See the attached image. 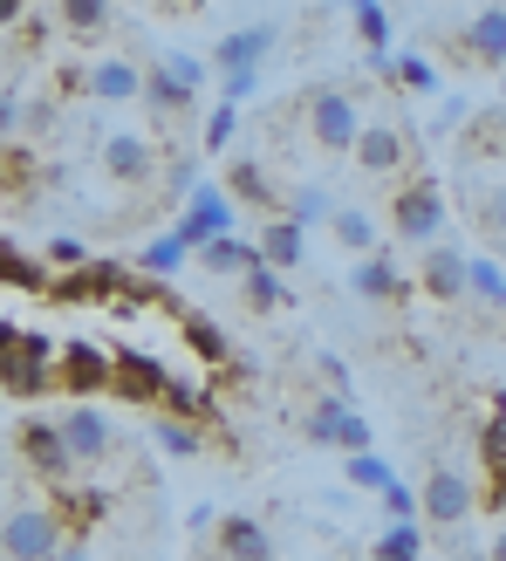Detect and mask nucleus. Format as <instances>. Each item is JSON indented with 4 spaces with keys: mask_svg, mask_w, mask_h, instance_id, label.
Instances as JSON below:
<instances>
[{
    "mask_svg": "<svg viewBox=\"0 0 506 561\" xmlns=\"http://www.w3.org/2000/svg\"><path fill=\"white\" fill-rule=\"evenodd\" d=\"M288 219H335V199H329V185H295V199H288Z\"/></svg>",
    "mask_w": 506,
    "mask_h": 561,
    "instance_id": "obj_28",
    "label": "nucleus"
},
{
    "mask_svg": "<svg viewBox=\"0 0 506 561\" xmlns=\"http://www.w3.org/2000/svg\"><path fill=\"white\" fill-rule=\"evenodd\" d=\"M158 445H164L172 459H192V453H199V432L179 425V417H164V425H158Z\"/></svg>",
    "mask_w": 506,
    "mask_h": 561,
    "instance_id": "obj_33",
    "label": "nucleus"
},
{
    "mask_svg": "<svg viewBox=\"0 0 506 561\" xmlns=\"http://www.w3.org/2000/svg\"><path fill=\"white\" fill-rule=\"evenodd\" d=\"M329 233L343 240V254H377V227H370V213H356V206H335Z\"/></svg>",
    "mask_w": 506,
    "mask_h": 561,
    "instance_id": "obj_21",
    "label": "nucleus"
},
{
    "mask_svg": "<svg viewBox=\"0 0 506 561\" xmlns=\"http://www.w3.org/2000/svg\"><path fill=\"white\" fill-rule=\"evenodd\" d=\"M62 21L76 35H96V27H110V0H62Z\"/></svg>",
    "mask_w": 506,
    "mask_h": 561,
    "instance_id": "obj_31",
    "label": "nucleus"
},
{
    "mask_svg": "<svg viewBox=\"0 0 506 561\" xmlns=\"http://www.w3.org/2000/svg\"><path fill=\"white\" fill-rule=\"evenodd\" d=\"M356 35L370 42V55H377V62H390V55H383V48H390V14L377 8V0H370V8H356Z\"/></svg>",
    "mask_w": 506,
    "mask_h": 561,
    "instance_id": "obj_30",
    "label": "nucleus"
},
{
    "mask_svg": "<svg viewBox=\"0 0 506 561\" xmlns=\"http://www.w3.org/2000/svg\"><path fill=\"white\" fill-rule=\"evenodd\" d=\"M219 90H227V103H246L253 90H261V69H227V76H219Z\"/></svg>",
    "mask_w": 506,
    "mask_h": 561,
    "instance_id": "obj_34",
    "label": "nucleus"
},
{
    "mask_svg": "<svg viewBox=\"0 0 506 561\" xmlns=\"http://www.w3.org/2000/svg\"><path fill=\"white\" fill-rule=\"evenodd\" d=\"M335 445H343V453H370V425L349 411V425H343V438H335Z\"/></svg>",
    "mask_w": 506,
    "mask_h": 561,
    "instance_id": "obj_36",
    "label": "nucleus"
},
{
    "mask_svg": "<svg viewBox=\"0 0 506 561\" xmlns=\"http://www.w3.org/2000/svg\"><path fill=\"white\" fill-rule=\"evenodd\" d=\"M383 507H390V514H398V520H411V514H417V500H411L404 486H383Z\"/></svg>",
    "mask_w": 506,
    "mask_h": 561,
    "instance_id": "obj_38",
    "label": "nucleus"
},
{
    "mask_svg": "<svg viewBox=\"0 0 506 561\" xmlns=\"http://www.w3.org/2000/svg\"><path fill=\"white\" fill-rule=\"evenodd\" d=\"M274 42H280V27L274 21H253V27H240V35H227L212 48V69L227 76V69H261V55H274Z\"/></svg>",
    "mask_w": 506,
    "mask_h": 561,
    "instance_id": "obj_9",
    "label": "nucleus"
},
{
    "mask_svg": "<svg viewBox=\"0 0 506 561\" xmlns=\"http://www.w3.org/2000/svg\"><path fill=\"white\" fill-rule=\"evenodd\" d=\"M90 96H103V103L145 96V69H137V62H96V69H90Z\"/></svg>",
    "mask_w": 506,
    "mask_h": 561,
    "instance_id": "obj_13",
    "label": "nucleus"
},
{
    "mask_svg": "<svg viewBox=\"0 0 506 561\" xmlns=\"http://www.w3.org/2000/svg\"><path fill=\"white\" fill-rule=\"evenodd\" d=\"M349 295H363V301H398V295H404V280H398V267H390V261L363 254L356 274H349Z\"/></svg>",
    "mask_w": 506,
    "mask_h": 561,
    "instance_id": "obj_14",
    "label": "nucleus"
},
{
    "mask_svg": "<svg viewBox=\"0 0 506 561\" xmlns=\"http://www.w3.org/2000/svg\"><path fill=\"white\" fill-rule=\"evenodd\" d=\"M383 69H390V82H404V90H417V96H432V90H438V69L425 62V55H390Z\"/></svg>",
    "mask_w": 506,
    "mask_h": 561,
    "instance_id": "obj_25",
    "label": "nucleus"
},
{
    "mask_svg": "<svg viewBox=\"0 0 506 561\" xmlns=\"http://www.w3.org/2000/svg\"><path fill=\"white\" fill-rule=\"evenodd\" d=\"M110 383H117L124 398H158V390H164V370H158L151 356H117V363H110Z\"/></svg>",
    "mask_w": 506,
    "mask_h": 561,
    "instance_id": "obj_16",
    "label": "nucleus"
},
{
    "mask_svg": "<svg viewBox=\"0 0 506 561\" xmlns=\"http://www.w3.org/2000/svg\"><path fill=\"white\" fill-rule=\"evenodd\" d=\"M103 172L117 179V185H145L151 179V145L137 130H110L103 137Z\"/></svg>",
    "mask_w": 506,
    "mask_h": 561,
    "instance_id": "obj_10",
    "label": "nucleus"
},
{
    "mask_svg": "<svg viewBox=\"0 0 506 561\" xmlns=\"http://www.w3.org/2000/svg\"><path fill=\"white\" fill-rule=\"evenodd\" d=\"M185 261H192V247H185L179 233H164V240H151L145 254H137V267H145V274H172V267H185Z\"/></svg>",
    "mask_w": 506,
    "mask_h": 561,
    "instance_id": "obj_27",
    "label": "nucleus"
},
{
    "mask_svg": "<svg viewBox=\"0 0 506 561\" xmlns=\"http://www.w3.org/2000/svg\"><path fill=\"white\" fill-rule=\"evenodd\" d=\"M308 130H315L322 151H356L363 117H356L349 90H315V96H308Z\"/></svg>",
    "mask_w": 506,
    "mask_h": 561,
    "instance_id": "obj_3",
    "label": "nucleus"
},
{
    "mask_svg": "<svg viewBox=\"0 0 506 561\" xmlns=\"http://www.w3.org/2000/svg\"><path fill=\"white\" fill-rule=\"evenodd\" d=\"M417 548H425L417 520H398V527H390V535L377 541V561H417Z\"/></svg>",
    "mask_w": 506,
    "mask_h": 561,
    "instance_id": "obj_29",
    "label": "nucleus"
},
{
    "mask_svg": "<svg viewBox=\"0 0 506 561\" xmlns=\"http://www.w3.org/2000/svg\"><path fill=\"white\" fill-rule=\"evenodd\" d=\"M145 96H151L158 110H192V82H185L172 62H164L158 76H145Z\"/></svg>",
    "mask_w": 506,
    "mask_h": 561,
    "instance_id": "obj_23",
    "label": "nucleus"
},
{
    "mask_svg": "<svg viewBox=\"0 0 506 561\" xmlns=\"http://www.w3.org/2000/svg\"><path fill=\"white\" fill-rule=\"evenodd\" d=\"M356 158H363V172H398V164H404V130H390V124L363 130L356 137Z\"/></svg>",
    "mask_w": 506,
    "mask_h": 561,
    "instance_id": "obj_15",
    "label": "nucleus"
},
{
    "mask_svg": "<svg viewBox=\"0 0 506 561\" xmlns=\"http://www.w3.org/2000/svg\"><path fill=\"white\" fill-rule=\"evenodd\" d=\"M343 425H349V398H322L315 411L301 417V432L315 438V445H335V438H343Z\"/></svg>",
    "mask_w": 506,
    "mask_h": 561,
    "instance_id": "obj_22",
    "label": "nucleus"
},
{
    "mask_svg": "<svg viewBox=\"0 0 506 561\" xmlns=\"http://www.w3.org/2000/svg\"><path fill=\"white\" fill-rule=\"evenodd\" d=\"M493 561H506V527H499V535H493Z\"/></svg>",
    "mask_w": 506,
    "mask_h": 561,
    "instance_id": "obj_41",
    "label": "nucleus"
},
{
    "mask_svg": "<svg viewBox=\"0 0 506 561\" xmlns=\"http://www.w3.org/2000/svg\"><path fill=\"white\" fill-rule=\"evenodd\" d=\"M172 233H179V240L192 247V254H199L206 240L233 233V199H227V192H219V185H192V206H185V219H179Z\"/></svg>",
    "mask_w": 506,
    "mask_h": 561,
    "instance_id": "obj_4",
    "label": "nucleus"
},
{
    "mask_svg": "<svg viewBox=\"0 0 506 561\" xmlns=\"http://www.w3.org/2000/svg\"><path fill=\"white\" fill-rule=\"evenodd\" d=\"M465 295L480 301V308H506V267L472 254V261H465Z\"/></svg>",
    "mask_w": 506,
    "mask_h": 561,
    "instance_id": "obj_20",
    "label": "nucleus"
},
{
    "mask_svg": "<svg viewBox=\"0 0 506 561\" xmlns=\"http://www.w3.org/2000/svg\"><path fill=\"white\" fill-rule=\"evenodd\" d=\"M486 219H493V227L506 233V192H499V199H493V213H486Z\"/></svg>",
    "mask_w": 506,
    "mask_h": 561,
    "instance_id": "obj_40",
    "label": "nucleus"
},
{
    "mask_svg": "<svg viewBox=\"0 0 506 561\" xmlns=\"http://www.w3.org/2000/svg\"><path fill=\"white\" fill-rule=\"evenodd\" d=\"M349 8H370V0H349Z\"/></svg>",
    "mask_w": 506,
    "mask_h": 561,
    "instance_id": "obj_43",
    "label": "nucleus"
},
{
    "mask_svg": "<svg viewBox=\"0 0 506 561\" xmlns=\"http://www.w3.org/2000/svg\"><path fill=\"white\" fill-rule=\"evenodd\" d=\"M465 55H480V62L506 69V8H486L465 21Z\"/></svg>",
    "mask_w": 506,
    "mask_h": 561,
    "instance_id": "obj_12",
    "label": "nucleus"
},
{
    "mask_svg": "<svg viewBox=\"0 0 506 561\" xmlns=\"http://www.w3.org/2000/svg\"><path fill=\"white\" fill-rule=\"evenodd\" d=\"M465 261L472 254H459L452 240H432L425 247V295L432 301H465Z\"/></svg>",
    "mask_w": 506,
    "mask_h": 561,
    "instance_id": "obj_7",
    "label": "nucleus"
},
{
    "mask_svg": "<svg viewBox=\"0 0 506 561\" xmlns=\"http://www.w3.org/2000/svg\"><path fill=\"white\" fill-rule=\"evenodd\" d=\"M14 445H21V459L35 466V472H48V480H62V472L76 466V459H69V445H62V432L42 425V417H27V425L14 432Z\"/></svg>",
    "mask_w": 506,
    "mask_h": 561,
    "instance_id": "obj_8",
    "label": "nucleus"
},
{
    "mask_svg": "<svg viewBox=\"0 0 506 561\" xmlns=\"http://www.w3.org/2000/svg\"><path fill=\"white\" fill-rule=\"evenodd\" d=\"M233 117H240V103H219V110H212V124H206V145H212V151H227Z\"/></svg>",
    "mask_w": 506,
    "mask_h": 561,
    "instance_id": "obj_35",
    "label": "nucleus"
},
{
    "mask_svg": "<svg viewBox=\"0 0 506 561\" xmlns=\"http://www.w3.org/2000/svg\"><path fill=\"white\" fill-rule=\"evenodd\" d=\"M261 261L280 274V267H301V219H274L261 233Z\"/></svg>",
    "mask_w": 506,
    "mask_h": 561,
    "instance_id": "obj_18",
    "label": "nucleus"
},
{
    "mask_svg": "<svg viewBox=\"0 0 506 561\" xmlns=\"http://www.w3.org/2000/svg\"><path fill=\"white\" fill-rule=\"evenodd\" d=\"M390 219H398V240H417V247H432L445 233V192L432 179H411L398 185V206H390Z\"/></svg>",
    "mask_w": 506,
    "mask_h": 561,
    "instance_id": "obj_2",
    "label": "nucleus"
},
{
    "mask_svg": "<svg viewBox=\"0 0 506 561\" xmlns=\"http://www.w3.org/2000/svg\"><path fill=\"white\" fill-rule=\"evenodd\" d=\"M55 548H62V527L48 507H14L0 520V554L8 561H55Z\"/></svg>",
    "mask_w": 506,
    "mask_h": 561,
    "instance_id": "obj_1",
    "label": "nucleus"
},
{
    "mask_svg": "<svg viewBox=\"0 0 506 561\" xmlns=\"http://www.w3.org/2000/svg\"><path fill=\"white\" fill-rule=\"evenodd\" d=\"M343 472H349V486H370V493L398 486V472H390V459H377V453H349V459H343Z\"/></svg>",
    "mask_w": 506,
    "mask_h": 561,
    "instance_id": "obj_26",
    "label": "nucleus"
},
{
    "mask_svg": "<svg viewBox=\"0 0 506 561\" xmlns=\"http://www.w3.org/2000/svg\"><path fill=\"white\" fill-rule=\"evenodd\" d=\"M417 514H425V520H438V527H459V520L472 514V486H465V472H452V466H432L425 493H417Z\"/></svg>",
    "mask_w": 506,
    "mask_h": 561,
    "instance_id": "obj_6",
    "label": "nucleus"
},
{
    "mask_svg": "<svg viewBox=\"0 0 506 561\" xmlns=\"http://www.w3.org/2000/svg\"><path fill=\"white\" fill-rule=\"evenodd\" d=\"M48 261H55V267H82L90 254H82V240H48Z\"/></svg>",
    "mask_w": 506,
    "mask_h": 561,
    "instance_id": "obj_37",
    "label": "nucleus"
},
{
    "mask_svg": "<svg viewBox=\"0 0 506 561\" xmlns=\"http://www.w3.org/2000/svg\"><path fill=\"white\" fill-rule=\"evenodd\" d=\"M199 261H206V274H246L253 261H261V247H246V240H233V233H219V240L199 247Z\"/></svg>",
    "mask_w": 506,
    "mask_h": 561,
    "instance_id": "obj_19",
    "label": "nucleus"
},
{
    "mask_svg": "<svg viewBox=\"0 0 506 561\" xmlns=\"http://www.w3.org/2000/svg\"><path fill=\"white\" fill-rule=\"evenodd\" d=\"M62 383L76 390V398H90V390H103V383H110V363H103V350H96V343H69V350H62Z\"/></svg>",
    "mask_w": 506,
    "mask_h": 561,
    "instance_id": "obj_11",
    "label": "nucleus"
},
{
    "mask_svg": "<svg viewBox=\"0 0 506 561\" xmlns=\"http://www.w3.org/2000/svg\"><path fill=\"white\" fill-rule=\"evenodd\" d=\"M227 185H233V199H246V206H274V185L261 179V164H253V158H233Z\"/></svg>",
    "mask_w": 506,
    "mask_h": 561,
    "instance_id": "obj_24",
    "label": "nucleus"
},
{
    "mask_svg": "<svg viewBox=\"0 0 506 561\" xmlns=\"http://www.w3.org/2000/svg\"><path fill=\"white\" fill-rule=\"evenodd\" d=\"M55 432H62V445H69L76 466H96V459H110V445H117V432H110V417L96 404L62 411V417H55Z\"/></svg>",
    "mask_w": 506,
    "mask_h": 561,
    "instance_id": "obj_5",
    "label": "nucleus"
},
{
    "mask_svg": "<svg viewBox=\"0 0 506 561\" xmlns=\"http://www.w3.org/2000/svg\"><path fill=\"white\" fill-rule=\"evenodd\" d=\"M185 329H192V343H199L206 356H219V329L212 322H185Z\"/></svg>",
    "mask_w": 506,
    "mask_h": 561,
    "instance_id": "obj_39",
    "label": "nucleus"
},
{
    "mask_svg": "<svg viewBox=\"0 0 506 561\" xmlns=\"http://www.w3.org/2000/svg\"><path fill=\"white\" fill-rule=\"evenodd\" d=\"M14 8H21V0H0V21H8V14H14Z\"/></svg>",
    "mask_w": 506,
    "mask_h": 561,
    "instance_id": "obj_42",
    "label": "nucleus"
},
{
    "mask_svg": "<svg viewBox=\"0 0 506 561\" xmlns=\"http://www.w3.org/2000/svg\"><path fill=\"white\" fill-rule=\"evenodd\" d=\"M246 301H253V308H274V301H280V274H274L267 261L246 267Z\"/></svg>",
    "mask_w": 506,
    "mask_h": 561,
    "instance_id": "obj_32",
    "label": "nucleus"
},
{
    "mask_svg": "<svg viewBox=\"0 0 506 561\" xmlns=\"http://www.w3.org/2000/svg\"><path fill=\"white\" fill-rule=\"evenodd\" d=\"M219 548H227L233 561H274L267 535H261V527H253L246 514H227V520H219Z\"/></svg>",
    "mask_w": 506,
    "mask_h": 561,
    "instance_id": "obj_17",
    "label": "nucleus"
}]
</instances>
